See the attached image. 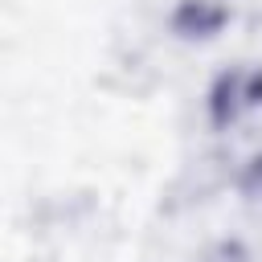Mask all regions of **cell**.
Segmentation results:
<instances>
[{
    "label": "cell",
    "mask_w": 262,
    "mask_h": 262,
    "mask_svg": "<svg viewBox=\"0 0 262 262\" xmlns=\"http://www.w3.org/2000/svg\"><path fill=\"white\" fill-rule=\"evenodd\" d=\"M254 106H262V70H229L209 90V119L217 127L242 119Z\"/></svg>",
    "instance_id": "1"
},
{
    "label": "cell",
    "mask_w": 262,
    "mask_h": 262,
    "mask_svg": "<svg viewBox=\"0 0 262 262\" xmlns=\"http://www.w3.org/2000/svg\"><path fill=\"white\" fill-rule=\"evenodd\" d=\"M172 25H176V33H184V37H213V33L225 25V8H221L217 0H180Z\"/></svg>",
    "instance_id": "2"
}]
</instances>
